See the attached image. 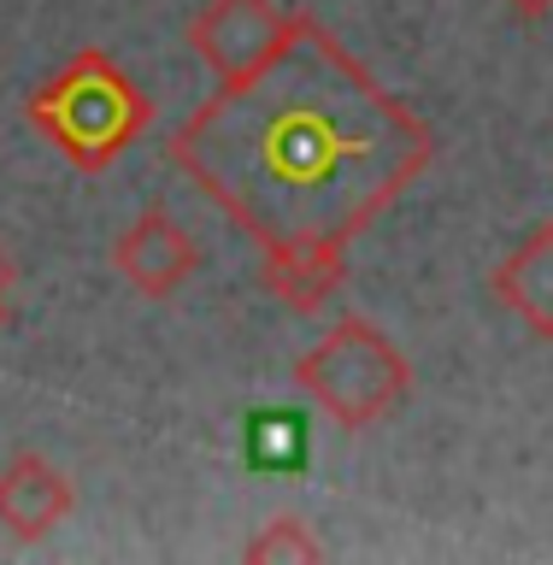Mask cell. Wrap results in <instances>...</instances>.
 <instances>
[{"label": "cell", "instance_id": "cell-1", "mask_svg": "<svg viewBox=\"0 0 553 565\" xmlns=\"http://www.w3.org/2000/svg\"><path fill=\"white\" fill-rule=\"evenodd\" d=\"M171 166L254 247L353 242L436 166V130L295 7L289 42L189 113Z\"/></svg>", "mask_w": 553, "mask_h": 565}, {"label": "cell", "instance_id": "cell-2", "mask_svg": "<svg viewBox=\"0 0 553 565\" xmlns=\"http://www.w3.org/2000/svg\"><path fill=\"white\" fill-rule=\"evenodd\" d=\"M24 118H30V130H42L77 171L100 177L148 136L153 100L141 95L136 77L106 47H77L42 88H30Z\"/></svg>", "mask_w": 553, "mask_h": 565}, {"label": "cell", "instance_id": "cell-3", "mask_svg": "<svg viewBox=\"0 0 553 565\" xmlns=\"http://www.w3.org/2000/svg\"><path fill=\"white\" fill-rule=\"evenodd\" d=\"M295 383L336 430H371L383 424L413 388V360L389 330L348 312L295 360Z\"/></svg>", "mask_w": 553, "mask_h": 565}, {"label": "cell", "instance_id": "cell-4", "mask_svg": "<svg viewBox=\"0 0 553 565\" xmlns=\"http://www.w3.org/2000/svg\"><path fill=\"white\" fill-rule=\"evenodd\" d=\"M289 24L295 7H277V0H201L189 18V47L219 83H236L289 42Z\"/></svg>", "mask_w": 553, "mask_h": 565}, {"label": "cell", "instance_id": "cell-5", "mask_svg": "<svg viewBox=\"0 0 553 565\" xmlns=\"http://www.w3.org/2000/svg\"><path fill=\"white\" fill-rule=\"evenodd\" d=\"M113 271L148 300H171L183 282L201 271V242L171 218L166 206H148L141 218L113 242Z\"/></svg>", "mask_w": 553, "mask_h": 565}, {"label": "cell", "instance_id": "cell-6", "mask_svg": "<svg viewBox=\"0 0 553 565\" xmlns=\"http://www.w3.org/2000/svg\"><path fill=\"white\" fill-rule=\"evenodd\" d=\"M348 247L336 236H300V242H272L259 247V282L265 295L283 300L289 312H325L330 295L348 282Z\"/></svg>", "mask_w": 553, "mask_h": 565}, {"label": "cell", "instance_id": "cell-7", "mask_svg": "<svg viewBox=\"0 0 553 565\" xmlns=\"http://www.w3.org/2000/svg\"><path fill=\"white\" fill-rule=\"evenodd\" d=\"M71 507H77V489H71V477L47 454L24 448L0 466V524H7L12 542L53 536L71 519Z\"/></svg>", "mask_w": 553, "mask_h": 565}, {"label": "cell", "instance_id": "cell-8", "mask_svg": "<svg viewBox=\"0 0 553 565\" xmlns=\"http://www.w3.org/2000/svg\"><path fill=\"white\" fill-rule=\"evenodd\" d=\"M489 289L536 342H553V218L530 224L524 242H512V254L494 265Z\"/></svg>", "mask_w": 553, "mask_h": 565}, {"label": "cell", "instance_id": "cell-9", "mask_svg": "<svg viewBox=\"0 0 553 565\" xmlns=\"http://www.w3.org/2000/svg\"><path fill=\"white\" fill-rule=\"evenodd\" d=\"M242 559L247 565H283V559H300V565H312V559H325V542L307 530V519H295V512H277V519H265L254 536L242 542Z\"/></svg>", "mask_w": 553, "mask_h": 565}, {"label": "cell", "instance_id": "cell-10", "mask_svg": "<svg viewBox=\"0 0 553 565\" xmlns=\"http://www.w3.org/2000/svg\"><path fill=\"white\" fill-rule=\"evenodd\" d=\"M254 459L259 466H289V459H300V424L295 418H259L254 424Z\"/></svg>", "mask_w": 553, "mask_h": 565}, {"label": "cell", "instance_id": "cell-11", "mask_svg": "<svg viewBox=\"0 0 553 565\" xmlns=\"http://www.w3.org/2000/svg\"><path fill=\"white\" fill-rule=\"evenodd\" d=\"M501 7H507L512 18H524V24H542V18L553 12V0H501Z\"/></svg>", "mask_w": 553, "mask_h": 565}, {"label": "cell", "instance_id": "cell-12", "mask_svg": "<svg viewBox=\"0 0 553 565\" xmlns=\"http://www.w3.org/2000/svg\"><path fill=\"white\" fill-rule=\"evenodd\" d=\"M7 295H12V271H0V330H7Z\"/></svg>", "mask_w": 553, "mask_h": 565}, {"label": "cell", "instance_id": "cell-13", "mask_svg": "<svg viewBox=\"0 0 553 565\" xmlns=\"http://www.w3.org/2000/svg\"><path fill=\"white\" fill-rule=\"evenodd\" d=\"M0 271H12V259H7V254H0Z\"/></svg>", "mask_w": 553, "mask_h": 565}]
</instances>
